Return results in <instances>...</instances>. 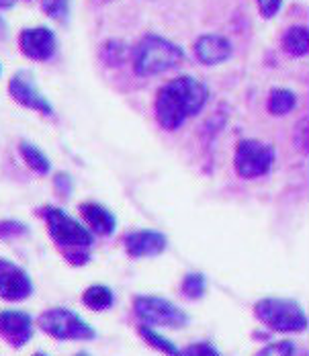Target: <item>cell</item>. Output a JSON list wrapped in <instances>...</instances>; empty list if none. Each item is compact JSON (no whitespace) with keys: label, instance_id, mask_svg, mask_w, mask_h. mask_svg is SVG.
<instances>
[{"label":"cell","instance_id":"1","mask_svg":"<svg viewBox=\"0 0 309 356\" xmlns=\"http://www.w3.org/2000/svg\"><path fill=\"white\" fill-rule=\"evenodd\" d=\"M209 99L207 86L195 76H176L156 95V119L166 131H176L189 117L199 115Z\"/></svg>","mask_w":309,"mask_h":356},{"label":"cell","instance_id":"2","mask_svg":"<svg viewBox=\"0 0 309 356\" xmlns=\"http://www.w3.org/2000/svg\"><path fill=\"white\" fill-rule=\"evenodd\" d=\"M43 217L47 221L49 234L54 242L64 250V256L68 258L70 264L82 266L90 260V244H93V234L80 225L74 217H70L66 211L58 207H45Z\"/></svg>","mask_w":309,"mask_h":356},{"label":"cell","instance_id":"3","mask_svg":"<svg viewBox=\"0 0 309 356\" xmlns=\"http://www.w3.org/2000/svg\"><path fill=\"white\" fill-rule=\"evenodd\" d=\"M184 51L180 45L156 33H148L139 39L132 51V66L138 76H158L180 66Z\"/></svg>","mask_w":309,"mask_h":356},{"label":"cell","instance_id":"4","mask_svg":"<svg viewBox=\"0 0 309 356\" xmlns=\"http://www.w3.org/2000/svg\"><path fill=\"white\" fill-rule=\"evenodd\" d=\"M254 312L258 320L275 332L291 334V332H303L308 327V316L303 307L291 299H276V297L260 299Z\"/></svg>","mask_w":309,"mask_h":356},{"label":"cell","instance_id":"5","mask_svg":"<svg viewBox=\"0 0 309 356\" xmlns=\"http://www.w3.org/2000/svg\"><path fill=\"white\" fill-rule=\"evenodd\" d=\"M39 327L56 340H93L97 332L78 314L66 307H54L39 316Z\"/></svg>","mask_w":309,"mask_h":356},{"label":"cell","instance_id":"6","mask_svg":"<svg viewBox=\"0 0 309 356\" xmlns=\"http://www.w3.org/2000/svg\"><path fill=\"white\" fill-rule=\"evenodd\" d=\"M134 309H136V316L145 325H160V327L178 330L189 323V316L178 305H174L164 297L139 295L134 299Z\"/></svg>","mask_w":309,"mask_h":356},{"label":"cell","instance_id":"7","mask_svg":"<svg viewBox=\"0 0 309 356\" xmlns=\"http://www.w3.org/2000/svg\"><path fill=\"white\" fill-rule=\"evenodd\" d=\"M275 162V149L271 143L258 140H241L236 145L234 154V168L241 178H258L271 172Z\"/></svg>","mask_w":309,"mask_h":356},{"label":"cell","instance_id":"8","mask_svg":"<svg viewBox=\"0 0 309 356\" xmlns=\"http://www.w3.org/2000/svg\"><path fill=\"white\" fill-rule=\"evenodd\" d=\"M19 49L25 58H29L33 62H47L56 56L58 39L49 27L23 29L19 35Z\"/></svg>","mask_w":309,"mask_h":356},{"label":"cell","instance_id":"9","mask_svg":"<svg viewBox=\"0 0 309 356\" xmlns=\"http://www.w3.org/2000/svg\"><path fill=\"white\" fill-rule=\"evenodd\" d=\"M33 293L29 275L15 262L0 258V297L6 301H23Z\"/></svg>","mask_w":309,"mask_h":356},{"label":"cell","instance_id":"10","mask_svg":"<svg viewBox=\"0 0 309 356\" xmlns=\"http://www.w3.org/2000/svg\"><path fill=\"white\" fill-rule=\"evenodd\" d=\"M33 336V320L19 309L0 312V338L15 348H23Z\"/></svg>","mask_w":309,"mask_h":356},{"label":"cell","instance_id":"11","mask_svg":"<svg viewBox=\"0 0 309 356\" xmlns=\"http://www.w3.org/2000/svg\"><path fill=\"white\" fill-rule=\"evenodd\" d=\"M193 49H195V58L203 66H219L228 62L234 54L232 41L219 33H205V35L197 37Z\"/></svg>","mask_w":309,"mask_h":356},{"label":"cell","instance_id":"12","mask_svg":"<svg viewBox=\"0 0 309 356\" xmlns=\"http://www.w3.org/2000/svg\"><path fill=\"white\" fill-rule=\"evenodd\" d=\"M8 92L10 97L23 105L25 108H31V111H37V113H43V115H54V107L52 103L35 88V84L31 80L23 78L21 74L13 76L8 80Z\"/></svg>","mask_w":309,"mask_h":356},{"label":"cell","instance_id":"13","mask_svg":"<svg viewBox=\"0 0 309 356\" xmlns=\"http://www.w3.org/2000/svg\"><path fill=\"white\" fill-rule=\"evenodd\" d=\"M125 250L132 258H150V256H158L162 254L168 240L164 234L154 232V229H141V232H134L125 236Z\"/></svg>","mask_w":309,"mask_h":356},{"label":"cell","instance_id":"14","mask_svg":"<svg viewBox=\"0 0 309 356\" xmlns=\"http://www.w3.org/2000/svg\"><path fill=\"white\" fill-rule=\"evenodd\" d=\"M80 213L86 219L88 227H90L95 234H99V236H111V234L115 232V227H117L115 215L111 213L106 207L99 205V203H93V201L82 203V205H80Z\"/></svg>","mask_w":309,"mask_h":356},{"label":"cell","instance_id":"15","mask_svg":"<svg viewBox=\"0 0 309 356\" xmlns=\"http://www.w3.org/2000/svg\"><path fill=\"white\" fill-rule=\"evenodd\" d=\"M280 47L291 58H306L309 51V31L306 25H293L280 37Z\"/></svg>","mask_w":309,"mask_h":356},{"label":"cell","instance_id":"16","mask_svg":"<svg viewBox=\"0 0 309 356\" xmlns=\"http://www.w3.org/2000/svg\"><path fill=\"white\" fill-rule=\"evenodd\" d=\"M297 107V95L289 88H273L269 92V101H267V108L271 115L275 117H285L287 113H291Z\"/></svg>","mask_w":309,"mask_h":356},{"label":"cell","instance_id":"17","mask_svg":"<svg viewBox=\"0 0 309 356\" xmlns=\"http://www.w3.org/2000/svg\"><path fill=\"white\" fill-rule=\"evenodd\" d=\"M82 303L95 312H104L109 307H113L115 303V293L104 285L88 286L82 295Z\"/></svg>","mask_w":309,"mask_h":356},{"label":"cell","instance_id":"18","mask_svg":"<svg viewBox=\"0 0 309 356\" xmlns=\"http://www.w3.org/2000/svg\"><path fill=\"white\" fill-rule=\"evenodd\" d=\"M19 152H21L23 160L27 162V166H29V168H33L37 175H47V172L52 170V164H49L47 156H45L39 147H35L33 143L21 142V145H19Z\"/></svg>","mask_w":309,"mask_h":356},{"label":"cell","instance_id":"19","mask_svg":"<svg viewBox=\"0 0 309 356\" xmlns=\"http://www.w3.org/2000/svg\"><path fill=\"white\" fill-rule=\"evenodd\" d=\"M127 60V45L119 39H109L101 45V62L104 66H121Z\"/></svg>","mask_w":309,"mask_h":356},{"label":"cell","instance_id":"20","mask_svg":"<svg viewBox=\"0 0 309 356\" xmlns=\"http://www.w3.org/2000/svg\"><path fill=\"white\" fill-rule=\"evenodd\" d=\"M138 334L143 338V342H148L152 348L160 350L162 355L166 356H178V348L174 346V342H171L168 338H164L162 334H158L156 330H152L150 325H138Z\"/></svg>","mask_w":309,"mask_h":356},{"label":"cell","instance_id":"21","mask_svg":"<svg viewBox=\"0 0 309 356\" xmlns=\"http://www.w3.org/2000/svg\"><path fill=\"white\" fill-rule=\"evenodd\" d=\"M180 291H182V295H184L187 299H193V301L201 299L207 291L205 277H203L201 273H189V275L184 277L182 285H180Z\"/></svg>","mask_w":309,"mask_h":356},{"label":"cell","instance_id":"22","mask_svg":"<svg viewBox=\"0 0 309 356\" xmlns=\"http://www.w3.org/2000/svg\"><path fill=\"white\" fill-rule=\"evenodd\" d=\"M41 10L54 21H68L70 0H41Z\"/></svg>","mask_w":309,"mask_h":356},{"label":"cell","instance_id":"23","mask_svg":"<svg viewBox=\"0 0 309 356\" xmlns=\"http://www.w3.org/2000/svg\"><path fill=\"white\" fill-rule=\"evenodd\" d=\"M295 344L291 340H280L275 344L264 346L256 356H295Z\"/></svg>","mask_w":309,"mask_h":356},{"label":"cell","instance_id":"24","mask_svg":"<svg viewBox=\"0 0 309 356\" xmlns=\"http://www.w3.org/2000/svg\"><path fill=\"white\" fill-rule=\"evenodd\" d=\"M178 356H221L217 353V348L209 342H197L187 346L184 350H178Z\"/></svg>","mask_w":309,"mask_h":356},{"label":"cell","instance_id":"25","mask_svg":"<svg viewBox=\"0 0 309 356\" xmlns=\"http://www.w3.org/2000/svg\"><path fill=\"white\" fill-rule=\"evenodd\" d=\"M256 6L262 19H275L278 10L283 8V0H256Z\"/></svg>","mask_w":309,"mask_h":356},{"label":"cell","instance_id":"26","mask_svg":"<svg viewBox=\"0 0 309 356\" xmlns=\"http://www.w3.org/2000/svg\"><path fill=\"white\" fill-rule=\"evenodd\" d=\"M27 227L19 221H0V238H15V236H25Z\"/></svg>","mask_w":309,"mask_h":356},{"label":"cell","instance_id":"27","mask_svg":"<svg viewBox=\"0 0 309 356\" xmlns=\"http://www.w3.org/2000/svg\"><path fill=\"white\" fill-rule=\"evenodd\" d=\"M297 134L301 136V140L297 142V145H299L303 152H308V119H301V123L297 125Z\"/></svg>","mask_w":309,"mask_h":356},{"label":"cell","instance_id":"28","mask_svg":"<svg viewBox=\"0 0 309 356\" xmlns=\"http://www.w3.org/2000/svg\"><path fill=\"white\" fill-rule=\"evenodd\" d=\"M15 2H17V0H0V10H4V8H10V6H15Z\"/></svg>","mask_w":309,"mask_h":356},{"label":"cell","instance_id":"29","mask_svg":"<svg viewBox=\"0 0 309 356\" xmlns=\"http://www.w3.org/2000/svg\"><path fill=\"white\" fill-rule=\"evenodd\" d=\"M2 37H6V25H4V21H2V17H0V39Z\"/></svg>","mask_w":309,"mask_h":356},{"label":"cell","instance_id":"30","mask_svg":"<svg viewBox=\"0 0 309 356\" xmlns=\"http://www.w3.org/2000/svg\"><path fill=\"white\" fill-rule=\"evenodd\" d=\"M76 356H88L86 353H80V355H76Z\"/></svg>","mask_w":309,"mask_h":356},{"label":"cell","instance_id":"31","mask_svg":"<svg viewBox=\"0 0 309 356\" xmlns=\"http://www.w3.org/2000/svg\"><path fill=\"white\" fill-rule=\"evenodd\" d=\"M33 356H47V355H41V353H37V355H33Z\"/></svg>","mask_w":309,"mask_h":356},{"label":"cell","instance_id":"32","mask_svg":"<svg viewBox=\"0 0 309 356\" xmlns=\"http://www.w3.org/2000/svg\"><path fill=\"white\" fill-rule=\"evenodd\" d=\"M0 74H2V64H0Z\"/></svg>","mask_w":309,"mask_h":356}]
</instances>
